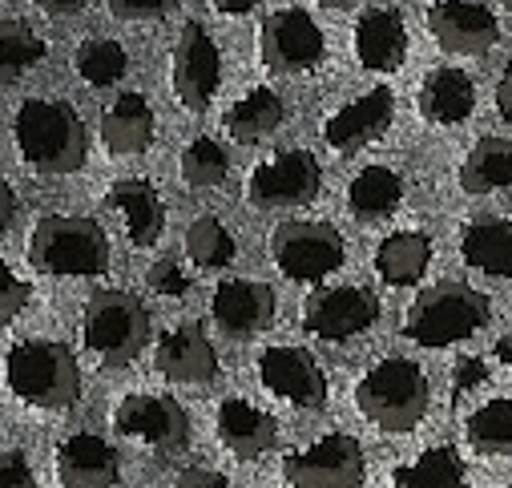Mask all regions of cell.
Listing matches in <instances>:
<instances>
[{"label":"cell","mask_w":512,"mask_h":488,"mask_svg":"<svg viewBox=\"0 0 512 488\" xmlns=\"http://www.w3.org/2000/svg\"><path fill=\"white\" fill-rule=\"evenodd\" d=\"M13 138L25 166L49 178L77 174L89 158V134L81 126L77 109H69L65 101H49V97L21 101L13 117Z\"/></svg>","instance_id":"cell-1"},{"label":"cell","mask_w":512,"mask_h":488,"mask_svg":"<svg viewBox=\"0 0 512 488\" xmlns=\"http://www.w3.org/2000/svg\"><path fill=\"white\" fill-rule=\"evenodd\" d=\"M5 380L13 396L29 408H73L81 396V368L65 343L25 339L5 355Z\"/></svg>","instance_id":"cell-2"},{"label":"cell","mask_w":512,"mask_h":488,"mask_svg":"<svg viewBox=\"0 0 512 488\" xmlns=\"http://www.w3.org/2000/svg\"><path fill=\"white\" fill-rule=\"evenodd\" d=\"M432 404L428 376L416 359L388 355L359 380L355 408L383 432H412Z\"/></svg>","instance_id":"cell-3"},{"label":"cell","mask_w":512,"mask_h":488,"mask_svg":"<svg viewBox=\"0 0 512 488\" xmlns=\"http://www.w3.org/2000/svg\"><path fill=\"white\" fill-rule=\"evenodd\" d=\"M29 263L41 275L89 279L109 267V238L93 218L45 214L29 234Z\"/></svg>","instance_id":"cell-4"},{"label":"cell","mask_w":512,"mask_h":488,"mask_svg":"<svg viewBox=\"0 0 512 488\" xmlns=\"http://www.w3.org/2000/svg\"><path fill=\"white\" fill-rule=\"evenodd\" d=\"M488 319H492L488 295H480L468 283H440L408 307L404 335L420 347H452V343L476 335Z\"/></svg>","instance_id":"cell-5"},{"label":"cell","mask_w":512,"mask_h":488,"mask_svg":"<svg viewBox=\"0 0 512 488\" xmlns=\"http://www.w3.org/2000/svg\"><path fill=\"white\" fill-rule=\"evenodd\" d=\"M85 347L109 363V368H125L130 359L142 355L150 343V311L138 295L130 291H97L85 303V323H81Z\"/></svg>","instance_id":"cell-6"},{"label":"cell","mask_w":512,"mask_h":488,"mask_svg":"<svg viewBox=\"0 0 512 488\" xmlns=\"http://www.w3.org/2000/svg\"><path fill=\"white\" fill-rule=\"evenodd\" d=\"M271 259L295 283H319L343 267L347 242L331 222H283L271 234Z\"/></svg>","instance_id":"cell-7"},{"label":"cell","mask_w":512,"mask_h":488,"mask_svg":"<svg viewBox=\"0 0 512 488\" xmlns=\"http://www.w3.org/2000/svg\"><path fill=\"white\" fill-rule=\"evenodd\" d=\"M323 190V166L307 150H279L259 162L246 178V202L254 210H279V206H307Z\"/></svg>","instance_id":"cell-8"},{"label":"cell","mask_w":512,"mask_h":488,"mask_svg":"<svg viewBox=\"0 0 512 488\" xmlns=\"http://www.w3.org/2000/svg\"><path fill=\"white\" fill-rule=\"evenodd\" d=\"M367 476L363 444L347 432H331L319 444L283 460V480L291 488H359Z\"/></svg>","instance_id":"cell-9"},{"label":"cell","mask_w":512,"mask_h":488,"mask_svg":"<svg viewBox=\"0 0 512 488\" xmlns=\"http://www.w3.org/2000/svg\"><path fill=\"white\" fill-rule=\"evenodd\" d=\"M259 53L275 73H307L327 57V37L307 9H279L263 21Z\"/></svg>","instance_id":"cell-10"},{"label":"cell","mask_w":512,"mask_h":488,"mask_svg":"<svg viewBox=\"0 0 512 488\" xmlns=\"http://www.w3.org/2000/svg\"><path fill=\"white\" fill-rule=\"evenodd\" d=\"M222 81V57L198 21H186L174 41V93L186 113H206Z\"/></svg>","instance_id":"cell-11"},{"label":"cell","mask_w":512,"mask_h":488,"mask_svg":"<svg viewBox=\"0 0 512 488\" xmlns=\"http://www.w3.org/2000/svg\"><path fill=\"white\" fill-rule=\"evenodd\" d=\"M113 424L121 436L146 440L158 452H182L190 444V420L186 408L170 396H125L113 412Z\"/></svg>","instance_id":"cell-12"},{"label":"cell","mask_w":512,"mask_h":488,"mask_svg":"<svg viewBox=\"0 0 512 488\" xmlns=\"http://www.w3.org/2000/svg\"><path fill=\"white\" fill-rule=\"evenodd\" d=\"M375 319H379V299L367 287H331V291H315L303 303V327L327 343L355 339Z\"/></svg>","instance_id":"cell-13"},{"label":"cell","mask_w":512,"mask_h":488,"mask_svg":"<svg viewBox=\"0 0 512 488\" xmlns=\"http://www.w3.org/2000/svg\"><path fill=\"white\" fill-rule=\"evenodd\" d=\"M259 380L267 392L319 412L327 404V372L319 368V359L303 347H271L259 359Z\"/></svg>","instance_id":"cell-14"},{"label":"cell","mask_w":512,"mask_h":488,"mask_svg":"<svg viewBox=\"0 0 512 488\" xmlns=\"http://www.w3.org/2000/svg\"><path fill=\"white\" fill-rule=\"evenodd\" d=\"M428 33L444 53L480 57L500 41V21L488 5H476V0H444L428 13Z\"/></svg>","instance_id":"cell-15"},{"label":"cell","mask_w":512,"mask_h":488,"mask_svg":"<svg viewBox=\"0 0 512 488\" xmlns=\"http://www.w3.org/2000/svg\"><path fill=\"white\" fill-rule=\"evenodd\" d=\"M275 311H279L275 291L254 279H226L214 287V299H210V315L230 339H250L267 331L275 323Z\"/></svg>","instance_id":"cell-16"},{"label":"cell","mask_w":512,"mask_h":488,"mask_svg":"<svg viewBox=\"0 0 512 488\" xmlns=\"http://www.w3.org/2000/svg\"><path fill=\"white\" fill-rule=\"evenodd\" d=\"M392 117H396V93H392L388 85H375V89H367L363 97H355V101H347L343 109H335V113L327 117L323 134H327L331 150L355 154V150L371 146L383 130H388Z\"/></svg>","instance_id":"cell-17"},{"label":"cell","mask_w":512,"mask_h":488,"mask_svg":"<svg viewBox=\"0 0 512 488\" xmlns=\"http://www.w3.org/2000/svg\"><path fill=\"white\" fill-rule=\"evenodd\" d=\"M158 376H166L170 384H210L218 376V351L206 339V331L198 323H178L154 355Z\"/></svg>","instance_id":"cell-18"},{"label":"cell","mask_w":512,"mask_h":488,"mask_svg":"<svg viewBox=\"0 0 512 488\" xmlns=\"http://www.w3.org/2000/svg\"><path fill=\"white\" fill-rule=\"evenodd\" d=\"M57 476L65 488H113L121 480V460L109 440L77 432L57 444Z\"/></svg>","instance_id":"cell-19"},{"label":"cell","mask_w":512,"mask_h":488,"mask_svg":"<svg viewBox=\"0 0 512 488\" xmlns=\"http://www.w3.org/2000/svg\"><path fill=\"white\" fill-rule=\"evenodd\" d=\"M355 57L371 73H392L408 57V25L396 9H367L355 25Z\"/></svg>","instance_id":"cell-20"},{"label":"cell","mask_w":512,"mask_h":488,"mask_svg":"<svg viewBox=\"0 0 512 488\" xmlns=\"http://www.w3.org/2000/svg\"><path fill=\"white\" fill-rule=\"evenodd\" d=\"M109 202L125 218V234L134 247H154L166 230V202L150 178H121L109 186Z\"/></svg>","instance_id":"cell-21"},{"label":"cell","mask_w":512,"mask_h":488,"mask_svg":"<svg viewBox=\"0 0 512 488\" xmlns=\"http://www.w3.org/2000/svg\"><path fill=\"white\" fill-rule=\"evenodd\" d=\"M218 440L238 460H259L279 444V424L246 400H226L218 408Z\"/></svg>","instance_id":"cell-22"},{"label":"cell","mask_w":512,"mask_h":488,"mask_svg":"<svg viewBox=\"0 0 512 488\" xmlns=\"http://www.w3.org/2000/svg\"><path fill=\"white\" fill-rule=\"evenodd\" d=\"M476 105V89H472V77L464 69H432L420 85V97H416V109L424 121L432 126H460V121L472 113Z\"/></svg>","instance_id":"cell-23"},{"label":"cell","mask_w":512,"mask_h":488,"mask_svg":"<svg viewBox=\"0 0 512 488\" xmlns=\"http://www.w3.org/2000/svg\"><path fill=\"white\" fill-rule=\"evenodd\" d=\"M101 138H105L109 154H121V158L146 154L150 142H154V109H150V101L142 93H121L101 117Z\"/></svg>","instance_id":"cell-24"},{"label":"cell","mask_w":512,"mask_h":488,"mask_svg":"<svg viewBox=\"0 0 512 488\" xmlns=\"http://www.w3.org/2000/svg\"><path fill=\"white\" fill-rule=\"evenodd\" d=\"M428 263H432V238L424 230H400L392 238H383L375 251V271L392 287H416Z\"/></svg>","instance_id":"cell-25"},{"label":"cell","mask_w":512,"mask_h":488,"mask_svg":"<svg viewBox=\"0 0 512 488\" xmlns=\"http://www.w3.org/2000/svg\"><path fill=\"white\" fill-rule=\"evenodd\" d=\"M460 255L468 267L488 271L496 279H508L512 275V226L504 218L468 222V230L460 238Z\"/></svg>","instance_id":"cell-26"},{"label":"cell","mask_w":512,"mask_h":488,"mask_svg":"<svg viewBox=\"0 0 512 488\" xmlns=\"http://www.w3.org/2000/svg\"><path fill=\"white\" fill-rule=\"evenodd\" d=\"M287 121V105L279 101L275 89H250L242 101L230 105L226 113V134L242 146H254V142H263L267 134H275L279 126Z\"/></svg>","instance_id":"cell-27"},{"label":"cell","mask_w":512,"mask_h":488,"mask_svg":"<svg viewBox=\"0 0 512 488\" xmlns=\"http://www.w3.org/2000/svg\"><path fill=\"white\" fill-rule=\"evenodd\" d=\"M404 198V182L400 174H392L388 166H363L351 186H347V210L359 218V222H379L388 218Z\"/></svg>","instance_id":"cell-28"},{"label":"cell","mask_w":512,"mask_h":488,"mask_svg":"<svg viewBox=\"0 0 512 488\" xmlns=\"http://www.w3.org/2000/svg\"><path fill=\"white\" fill-rule=\"evenodd\" d=\"M512 182V146L508 138H484L468 150L460 166V186L468 194H488V190H508Z\"/></svg>","instance_id":"cell-29"},{"label":"cell","mask_w":512,"mask_h":488,"mask_svg":"<svg viewBox=\"0 0 512 488\" xmlns=\"http://www.w3.org/2000/svg\"><path fill=\"white\" fill-rule=\"evenodd\" d=\"M392 488H468V468L456 448H428L392 472Z\"/></svg>","instance_id":"cell-30"},{"label":"cell","mask_w":512,"mask_h":488,"mask_svg":"<svg viewBox=\"0 0 512 488\" xmlns=\"http://www.w3.org/2000/svg\"><path fill=\"white\" fill-rule=\"evenodd\" d=\"M45 41L33 33V25L17 17H0V85L21 81L33 65L45 61Z\"/></svg>","instance_id":"cell-31"},{"label":"cell","mask_w":512,"mask_h":488,"mask_svg":"<svg viewBox=\"0 0 512 488\" xmlns=\"http://www.w3.org/2000/svg\"><path fill=\"white\" fill-rule=\"evenodd\" d=\"M73 69H77V77L85 85L105 89V85H113V81L125 77V69H130V57H125V49L113 37H89V41H81V49L73 57Z\"/></svg>","instance_id":"cell-32"},{"label":"cell","mask_w":512,"mask_h":488,"mask_svg":"<svg viewBox=\"0 0 512 488\" xmlns=\"http://www.w3.org/2000/svg\"><path fill=\"white\" fill-rule=\"evenodd\" d=\"M234 234L214 218V214H202L186 226V255L190 263L206 267V271H218L226 263H234Z\"/></svg>","instance_id":"cell-33"},{"label":"cell","mask_w":512,"mask_h":488,"mask_svg":"<svg viewBox=\"0 0 512 488\" xmlns=\"http://www.w3.org/2000/svg\"><path fill=\"white\" fill-rule=\"evenodd\" d=\"M468 440L480 452H508L512 448V404L508 396L488 400L468 416Z\"/></svg>","instance_id":"cell-34"},{"label":"cell","mask_w":512,"mask_h":488,"mask_svg":"<svg viewBox=\"0 0 512 488\" xmlns=\"http://www.w3.org/2000/svg\"><path fill=\"white\" fill-rule=\"evenodd\" d=\"M230 174V158L226 150L214 142V138H198L182 150V182L190 190H210V186H222Z\"/></svg>","instance_id":"cell-35"},{"label":"cell","mask_w":512,"mask_h":488,"mask_svg":"<svg viewBox=\"0 0 512 488\" xmlns=\"http://www.w3.org/2000/svg\"><path fill=\"white\" fill-rule=\"evenodd\" d=\"M29 283L25 279H17L5 263H0V327H5V323H13L25 307H29Z\"/></svg>","instance_id":"cell-36"},{"label":"cell","mask_w":512,"mask_h":488,"mask_svg":"<svg viewBox=\"0 0 512 488\" xmlns=\"http://www.w3.org/2000/svg\"><path fill=\"white\" fill-rule=\"evenodd\" d=\"M178 5L182 0H109V13L117 21H158Z\"/></svg>","instance_id":"cell-37"},{"label":"cell","mask_w":512,"mask_h":488,"mask_svg":"<svg viewBox=\"0 0 512 488\" xmlns=\"http://www.w3.org/2000/svg\"><path fill=\"white\" fill-rule=\"evenodd\" d=\"M150 287H154L158 295L182 299V295L190 291V279L182 275V267H178L174 259H162V263H154V267H150Z\"/></svg>","instance_id":"cell-38"},{"label":"cell","mask_w":512,"mask_h":488,"mask_svg":"<svg viewBox=\"0 0 512 488\" xmlns=\"http://www.w3.org/2000/svg\"><path fill=\"white\" fill-rule=\"evenodd\" d=\"M0 488H37V476H33L25 452H5L0 456Z\"/></svg>","instance_id":"cell-39"},{"label":"cell","mask_w":512,"mask_h":488,"mask_svg":"<svg viewBox=\"0 0 512 488\" xmlns=\"http://www.w3.org/2000/svg\"><path fill=\"white\" fill-rule=\"evenodd\" d=\"M488 380V363L468 355V359H456V372H452V396H464L472 388H480Z\"/></svg>","instance_id":"cell-40"},{"label":"cell","mask_w":512,"mask_h":488,"mask_svg":"<svg viewBox=\"0 0 512 488\" xmlns=\"http://www.w3.org/2000/svg\"><path fill=\"white\" fill-rule=\"evenodd\" d=\"M178 488H230L226 484V476L222 472H214V468H186L182 476H178Z\"/></svg>","instance_id":"cell-41"},{"label":"cell","mask_w":512,"mask_h":488,"mask_svg":"<svg viewBox=\"0 0 512 488\" xmlns=\"http://www.w3.org/2000/svg\"><path fill=\"white\" fill-rule=\"evenodd\" d=\"M13 218H17V198H13V186H9L5 170H0V234L13 226Z\"/></svg>","instance_id":"cell-42"},{"label":"cell","mask_w":512,"mask_h":488,"mask_svg":"<svg viewBox=\"0 0 512 488\" xmlns=\"http://www.w3.org/2000/svg\"><path fill=\"white\" fill-rule=\"evenodd\" d=\"M37 5L49 13V17H77L89 0H37Z\"/></svg>","instance_id":"cell-43"},{"label":"cell","mask_w":512,"mask_h":488,"mask_svg":"<svg viewBox=\"0 0 512 488\" xmlns=\"http://www.w3.org/2000/svg\"><path fill=\"white\" fill-rule=\"evenodd\" d=\"M496 109H500L504 126H508V121H512V73H504V77H500V89H496Z\"/></svg>","instance_id":"cell-44"},{"label":"cell","mask_w":512,"mask_h":488,"mask_svg":"<svg viewBox=\"0 0 512 488\" xmlns=\"http://www.w3.org/2000/svg\"><path fill=\"white\" fill-rule=\"evenodd\" d=\"M214 5V13H222V17H242V13H250L259 0H210Z\"/></svg>","instance_id":"cell-45"},{"label":"cell","mask_w":512,"mask_h":488,"mask_svg":"<svg viewBox=\"0 0 512 488\" xmlns=\"http://www.w3.org/2000/svg\"><path fill=\"white\" fill-rule=\"evenodd\" d=\"M508 355H512V343H508V335H504V339L496 343V359H500V363H508Z\"/></svg>","instance_id":"cell-46"},{"label":"cell","mask_w":512,"mask_h":488,"mask_svg":"<svg viewBox=\"0 0 512 488\" xmlns=\"http://www.w3.org/2000/svg\"><path fill=\"white\" fill-rule=\"evenodd\" d=\"M315 5H323V9H347V5H355V0H315Z\"/></svg>","instance_id":"cell-47"}]
</instances>
